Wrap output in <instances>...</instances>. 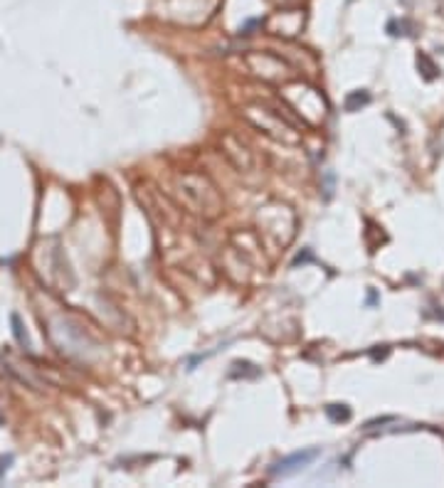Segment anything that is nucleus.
I'll use <instances>...</instances> for the list:
<instances>
[{"label":"nucleus","mask_w":444,"mask_h":488,"mask_svg":"<svg viewBox=\"0 0 444 488\" xmlns=\"http://www.w3.org/2000/svg\"><path fill=\"white\" fill-rule=\"evenodd\" d=\"M10 461H13V456H0V476H3V471H8Z\"/></svg>","instance_id":"423d86ee"},{"label":"nucleus","mask_w":444,"mask_h":488,"mask_svg":"<svg viewBox=\"0 0 444 488\" xmlns=\"http://www.w3.org/2000/svg\"><path fill=\"white\" fill-rule=\"evenodd\" d=\"M326 414L333 422H348L351 419V410L346 404H331V407H326Z\"/></svg>","instance_id":"20e7f679"},{"label":"nucleus","mask_w":444,"mask_h":488,"mask_svg":"<svg viewBox=\"0 0 444 488\" xmlns=\"http://www.w3.org/2000/svg\"><path fill=\"white\" fill-rule=\"evenodd\" d=\"M178 195L185 207L200 217H217L222 212V195L217 185L200 173H183L178 175Z\"/></svg>","instance_id":"f257e3e1"},{"label":"nucleus","mask_w":444,"mask_h":488,"mask_svg":"<svg viewBox=\"0 0 444 488\" xmlns=\"http://www.w3.org/2000/svg\"><path fill=\"white\" fill-rule=\"evenodd\" d=\"M417 64L425 69V76H427V79H434V76H437V67H434V62H432V59H429L427 55H420V57H417Z\"/></svg>","instance_id":"39448f33"},{"label":"nucleus","mask_w":444,"mask_h":488,"mask_svg":"<svg viewBox=\"0 0 444 488\" xmlns=\"http://www.w3.org/2000/svg\"><path fill=\"white\" fill-rule=\"evenodd\" d=\"M368 101H370L368 92H353V94L346 99V109H348V111H358V109L365 106Z\"/></svg>","instance_id":"7ed1b4c3"},{"label":"nucleus","mask_w":444,"mask_h":488,"mask_svg":"<svg viewBox=\"0 0 444 488\" xmlns=\"http://www.w3.org/2000/svg\"><path fill=\"white\" fill-rule=\"evenodd\" d=\"M316 456H318V449L296 451V454H291V456H286V459L277 461V464L269 469V473H272V476H291V473H296V471L306 469Z\"/></svg>","instance_id":"f03ea898"}]
</instances>
